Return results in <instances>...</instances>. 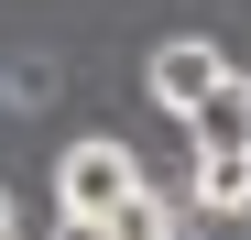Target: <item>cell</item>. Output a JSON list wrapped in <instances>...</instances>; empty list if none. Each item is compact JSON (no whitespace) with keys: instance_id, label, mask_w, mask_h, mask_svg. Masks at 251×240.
Returning <instances> with one entry per match:
<instances>
[{"instance_id":"cell-6","label":"cell","mask_w":251,"mask_h":240,"mask_svg":"<svg viewBox=\"0 0 251 240\" xmlns=\"http://www.w3.org/2000/svg\"><path fill=\"white\" fill-rule=\"evenodd\" d=\"M0 240H22V196L11 186H0Z\"/></svg>"},{"instance_id":"cell-2","label":"cell","mask_w":251,"mask_h":240,"mask_svg":"<svg viewBox=\"0 0 251 240\" xmlns=\"http://www.w3.org/2000/svg\"><path fill=\"white\" fill-rule=\"evenodd\" d=\"M142 88H153V109H197V98H219L229 88V55L219 44H207V33H164V44H153V66H142Z\"/></svg>"},{"instance_id":"cell-3","label":"cell","mask_w":251,"mask_h":240,"mask_svg":"<svg viewBox=\"0 0 251 240\" xmlns=\"http://www.w3.org/2000/svg\"><path fill=\"white\" fill-rule=\"evenodd\" d=\"M175 208H207V218H251V153H197Z\"/></svg>"},{"instance_id":"cell-4","label":"cell","mask_w":251,"mask_h":240,"mask_svg":"<svg viewBox=\"0 0 251 240\" xmlns=\"http://www.w3.org/2000/svg\"><path fill=\"white\" fill-rule=\"evenodd\" d=\"M186 142H197V153H240V142H251V76H229L219 98L186 109Z\"/></svg>"},{"instance_id":"cell-1","label":"cell","mask_w":251,"mask_h":240,"mask_svg":"<svg viewBox=\"0 0 251 240\" xmlns=\"http://www.w3.org/2000/svg\"><path fill=\"white\" fill-rule=\"evenodd\" d=\"M131 186H142V153L109 142V131H88V142L55 153V208H66L76 229H109L120 208H131Z\"/></svg>"},{"instance_id":"cell-7","label":"cell","mask_w":251,"mask_h":240,"mask_svg":"<svg viewBox=\"0 0 251 240\" xmlns=\"http://www.w3.org/2000/svg\"><path fill=\"white\" fill-rule=\"evenodd\" d=\"M55 240H109V229H76V218H66V229H55Z\"/></svg>"},{"instance_id":"cell-5","label":"cell","mask_w":251,"mask_h":240,"mask_svg":"<svg viewBox=\"0 0 251 240\" xmlns=\"http://www.w3.org/2000/svg\"><path fill=\"white\" fill-rule=\"evenodd\" d=\"M109 240H175V196H164V186L142 175V186H131V208L109 218Z\"/></svg>"}]
</instances>
